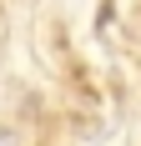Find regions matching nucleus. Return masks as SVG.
I'll use <instances>...</instances> for the list:
<instances>
[]
</instances>
